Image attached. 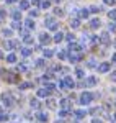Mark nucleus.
Wrapping results in <instances>:
<instances>
[{
    "label": "nucleus",
    "instance_id": "44",
    "mask_svg": "<svg viewBox=\"0 0 116 123\" xmlns=\"http://www.w3.org/2000/svg\"><path fill=\"white\" fill-rule=\"evenodd\" d=\"M92 123H103V122H101L100 118H93V120H92Z\"/></svg>",
    "mask_w": 116,
    "mask_h": 123
},
{
    "label": "nucleus",
    "instance_id": "31",
    "mask_svg": "<svg viewBox=\"0 0 116 123\" xmlns=\"http://www.w3.org/2000/svg\"><path fill=\"white\" fill-rule=\"evenodd\" d=\"M100 7H97V5H93V7H90V12H92V13H98V12H100Z\"/></svg>",
    "mask_w": 116,
    "mask_h": 123
},
{
    "label": "nucleus",
    "instance_id": "28",
    "mask_svg": "<svg viewBox=\"0 0 116 123\" xmlns=\"http://www.w3.org/2000/svg\"><path fill=\"white\" fill-rule=\"evenodd\" d=\"M11 17H13V18H15V20H20V18H21V13L15 10V12H11Z\"/></svg>",
    "mask_w": 116,
    "mask_h": 123
},
{
    "label": "nucleus",
    "instance_id": "5",
    "mask_svg": "<svg viewBox=\"0 0 116 123\" xmlns=\"http://www.w3.org/2000/svg\"><path fill=\"white\" fill-rule=\"evenodd\" d=\"M110 41H111V38H110V33H101L100 35V43H103V44H110Z\"/></svg>",
    "mask_w": 116,
    "mask_h": 123
},
{
    "label": "nucleus",
    "instance_id": "9",
    "mask_svg": "<svg viewBox=\"0 0 116 123\" xmlns=\"http://www.w3.org/2000/svg\"><path fill=\"white\" fill-rule=\"evenodd\" d=\"M49 94H51V90H49V89H46V87L38 90V97H48Z\"/></svg>",
    "mask_w": 116,
    "mask_h": 123
},
{
    "label": "nucleus",
    "instance_id": "39",
    "mask_svg": "<svg viewBox=\"0 0 116 123\" xmlns=\"http://www.w3.org/2000/svg\"><path fill=\"white\" fill-rule=\"evenodd\" d=\"M103 2H105L106 5H115L116 3V0H103Z\"/></svg>",
    "mask_w": 116,
    "mask_h": 123
},
{
    "label": "nucleus",
    "instance_id": "4",
    "mask_svg": "<svg viewBox=\"0 0 116 123\" xmlns=\"http://www.w3.org/2000/svg\"><path fill=\"white\" fill-rule=\"evenodd\" d=\"M83 85H85V87H93V85H97V77L95 76L87 77V80L83 82Z\"/></svg>",
    "mask_w": 116,
    "mask_h": 123
},
{
    "label": "nucleus",
    "instance_id": "33",
    "mask_svg": "<svg viewBox=\"0 0 116 123\" xmlns=\"http://www.w3.org/2000/svg\"><path fill=\"white\" fill-rule=\"evenodd\" d=\"M52 54H54V51H51V49H44V56H46V57H51Z\"/></svg>",
    "mask_w": 116,
    "mask_h": 123
},
{
    "label": "nucleus",
    "instance_id": "15",
    "mask_svg": "<svg viewBox=\"0 0 116 123\" xmlns=\"http://www.w3.org/2000/svg\"><path fill=\"white\" fill-rule=\"evenodd\" d=\"M62 39H64V33H61V31H59V33H56V36H54V41H56V43H61Z\"/></svg>",
    "mask_w": 116,
    "mask_h": 123
},
{
    "label": "nucleus",
    "instance_id": "24",
    "mask_svg": "<svg viewBox=\"0 0 116 123\" xmlns=\"http://www.w3.org/2000/svg\"><path fill=\"white\" fill-rule=\"evenodd\" d=\"M29 87H31L29 82H23V84H20V89H21V90H26V89H29Z\"/></svg>",
    "mask_w": 116,
    "mask_h": 123
},
{
    "label": "nucleus",
    "instance_id": "8",
    "mask_svg": "<svg viewBox=\"0 0 116 123\" xmlns=\"http://www.w3.org/2000/svg\"><path fill=\"white\" fill-rule=\"evenodd\" d=\"M39 39H41V43H43V44H48V43H51V36H49L48 33H43Z\"/></svg>",
    "mask_w": 116,
    "mask_h": 123
},
{
    "label": "nucleus",
    "instance_id": "10",
    "mask_svg": "<svg viewBox=\"0 0 116 123\" xmlns=\"http://www.w3.org/2000/svg\"><path fill=\"white\" fill-rule=\"evenodd\" d=\"M88 15H90V10H87V8H82L78 12V17L80 18H88Z\"/></svg>",
    "mask_w": 116,
    "mask_h": 123
},
{
    "label": "nucleus",
    "instance_id": "45",
    "mask_svg": "<svg viewBox=\"0 0 116 123\" xmlns=\"http://www.w3.org/2000/svg\"><path fill=\"white\" fill-rule=\"evenodd\" d=\"M111 62H116V53L113 54V56H111Z\"/></svg>",
    "mask_w": 116,
    "mask_h": 123
},
{
    "label": "nucleus",
    "instance_id": "51",
    "mask_svg": "<svg viewBox=\"0 0 116 123\" xmlns=\"http://www.w3.org/2000/svg\"><path fill=\"white\" fill-rule=\"evenodd\" d=\"M0 112H2V108H0Z\"/></svg>",
    "mask_w": 116,
    "mask_h": 123
},
{
    "label": "nucleus",
    "instance_id": "35",
    "mask_svg": "<svg viewBox=\"0 0 116 123\" xmlns=\"http://www.w3.org/2000/svg\"><path fill=\"white\" fill-rule=\"evenodd\" d=\"M54 13H56V15H59V17H62V15H64V12H62L61 8H56V10H54Z\"/></svg>",
    "mask_w": 116,
    "mask_h": 123
},
{
    "label": "nucleus",
    "instance_id": "19",
    "mask_svg": "<svg viewBox=\"0 0 116 123\" xmlns=\"http://www.w3.org/2000/svg\"><path fill=\"white\" fill-rule=\"evenodd\" d=\"M28 7H29V3L26 2V0H21V2H20V8L21 10H26Z\"/></svg>",
    "mask_w": 116,
    "mask_h": 123
},
{
    "label": "nucleus",
    "instance_id": "48",
    "mask_svg": "<svg viewBox=\"0 0 116 123\" xmlns=\"http://www.w3.org/2000/svg\"><path fill=\"white\" fill-rule=\"evenodd\" d=\"M0 59H2V51H0Z\"/></svg>",
    "mask_w": 116,
    "mask_h": 123
},
{
    "label": "nucleus",
    "instance_id": "27",
    "mask_svg": "<svg viewBox=\"0 0 116 123\" xmlns=\"http://www.w3.org/2000/svg\"><path fill=\"white\" fill-rule=\"evenodd\" d=\"M21 54H23V56H29V54H31V49H29V48H23V49H21Z\"/></svg>",
    "mask_w": 116,
    "mask_h": 123
},
{
    "label": "nucleus",
    "instance_id": "49",
    "mask_svg": "<svg viewBox=\"0 0 116 123\" xmlns=\"http://www.w3.org/2000/svg\"><path fill=\"white\" fill-rule=\"evenodd\" d=\"M113 120H116V115H115V117H113Z\"/></svg>",
    "mask_w": 116,
    "mask_h": 123
},
{
    "label": "nucleus",
    "instance_id": "26",
    "mask_svg": "<svg viewBox=\"0 0 116 123\" xmlns=\"http://www.w3.org/2000/svg\"><path fill=\"white\" fill-rule=\"evenodd\" d=\"M49 5H51L49 0H43V2H41V8H49Z\"/></svg>",
    "mask_w": 116,
    "mask_h": 123
},
{
    "label": "nucleus",
    "instance_id": "50",
    "mask_svg": "<svg viewBox=\"0 0 116 123\" xmlns=\"http://www.w3.org/2000/svg\"><path fill=\"white\" fill-rule=\"evenodd\" d=\"M54 2H61V0H54Z\"/></svg>",
    "mask_w": 116,
    "mask_h": 123
},
{
    "label": "nucleus",
    "instance_id": "42",
    "mask_svg": "<svg viewBox=\"0 0 116 123\" xmlns=\"http://www.w3.org/2000/svg\"><path fill=\"white\" fill-rule=\"evenodd\" d=\"M59 57H61V59H66V53H64V51H59Z\"/></svg>",
    "mask_w": 116,
    "mask_h": 123
},
{
    "label": "nucleus",
    "instance_id": "29",
    "mask_svg": "<svg viewBox=\"0 0 116 123\" xmlns=\"http://www.w3.org/2000/svg\"><path fill=\"white\" fill-rule=\"evenodd\" d=\"M7 61H8V62H15V61H17V56H15V54H8V56H7Z\"/></svg>",
    "mask_w": 116,
    "mask_h": 123
},
{
    "label": "nucleus",
    "instance_id": "20",
    "mask_svg": "<svg viewBox=\"0 0 116 123\" xmlns=\"http://www.w3.org/2000/svg\"><path fill=\"white\" fill-rule=\"evenodd\" d=\"M70 26H72V28H78V26H80V21H78L77 18H74L70 21Z\"/></svg>",
    "mask_w": 116,
    "mask_h": 123
},
{
    "label": "nucleus",
    "instance_id": "37",
    "mask_svg": "<svg viewBox=\"0 0 116 123\" xmlns=\"http://www.w3.org/2000/svg\"><path fill=\"white\" fill-rule=\"evenodd\" d=\"M110 31L116 33V25H115V23H110Z\"/></svg>",
    "mask_w": 116,
    "mask_h": 123
},
{
    "label": "nucleus",
    "instance_id": "18",
    "mask_svg": "<svg viewBox=\"0 0 116 123\" xmlns=\"http://www.w3.org/2000/svg\"><path fill=\"white\" fill-rule=\"evenodd\" d=\"M48 108H51V110H54V108H56V100L49 98V100H48Z\"/></svg>",
    "mask_w": 116,
    "mask_h": 123
},
{
    "label": "nucleus",
    "instance_id": "17",
    "mask_svg": "<svg viewBox=\"0 0 116 123\" xmlns=\"http://www.w3.org/2000/svg\"><path fill=\"white\" fill-rule=\"evenodd\" d=\"M23 41H25L26 44H33V36H29V35H25V36H23Z\"/></svg>",
    "mask_w": 116,
    "mask_h": 123
},
{
    "label": "nucleus",
    "instance_id": "41",
    "mask_svg": "<svg viewBox=\"0 0 116 123\" xmlns=\"http://www.w3.org/2000/svg\"><path fill=\"white\" fill-rule=\"evenodd\" d=\"M3 35H5V36H10V35H11V30H3Z\"/></svg>",
    "mask_w": 116,
    "mask_h": 123
},
{
    "label": "nucleus",
    "instance_id": "16",
    "mask_svg": "<svg viewBox=\"0 0 116 123\" xmlns=\"http://www.w3.org/2000/svg\"><path fill=\"white\" fill-rule=\"evenodd\" d=\"M36 118H38L39 122H43V123L48 122V115H44V113H38V115H36Z\"/></svg>",
    "mask_w": 116,
    "mask_h": 123
},
{
    "label": "nucleus",
    "instance_id": "40",
    "mask_svg": "<svg viewBox=\"0 0 116 123\" xmlns=\"http://www.w3.org/2000/svg\"><path fill=\"white\" fill-rule=\"evenodd\" d=\"M29 17H31V18H33V17H38V12H36V10H31V12H29Z\"/></svg>",
    "mask_w": 116,
    "mask_h": 123
},
{
    "label": "nucleus",
    "instance_id": "3",
    "mask_svg": "<svg viewBox=\"0 0 116 123\" xmlns=\"http://www.w3.org/2000/svg\"><path fill=\"white\" fill-rule=\"evenodd\" d=\"M2 100H3V105L5 107H11L13 105V97L10 94H3L2 95Z\"/></svg>",
    "mask_w": 116,
    "mask_h": 123
},
{
    "label": "nucleus",
    "instance_id": "32",
    "mask_svg": "<svg viewBox=\"0 0 116 123\" xmlns=\"http://www.w3.org/2000/svg\"><path fill=\"white\" fill-rule=\"evenodd\" d=\"M26 26H28L29 30H31V28H34V23H33V20H31V18L26 20Z\"/></svg>",
    "mask_w": 116,
    "mask_h": 123
},
{
    "label": "nucleus",
    "instance_id": "11",
    "mask_svg": "<svg viewBox=\"0 0 116 123\" xmlns=\"http://www.w3.org/2000/svg\"><path fill=\"white\" fill-rule=\"evenodd\" d=\"M100 25H101V21H100L98 18H93L92 21H90V26H92L93 30H95V28H100Z\"/></svg>",
    "mask_w": 116,
    "mask_h": 123
},
{
    "label": "nucleus",
    "instance_id": "25",
    "mask_svg": "<svg viewBox=\"0 0 116 123\" xmlns=\"http://www.w3.org/2000/svg\"><path fill=\"white\" fill-rule=\"evenodd\" d=\"M108 17H110V20H115V21H116V10H110Z\"/></svg>",
    "mask_w": 116,
    "mask_h": 123
},
{
    "label": "nucleus",
    "instance_id": "36",
    "mask_svg": "<svg viewBox=\"0 0 116 123\" xmlns=\"http://www.w3.org/2000/svg\"><path fill=\"white\" fill-rule=\"evenodd\" d=\"M36 66H38V67H43V66H44V59H39V61H36Z\"/></svg>",
    "mask_w": 116,
    "mask_h": 123
},
{
    "label": "nucleus",
    "instance_id": "2",
    "mask_svg": "<svg viewBox=\"0 0 116 123\" xmlns=\"http://www.w3.org/2000/svg\"><path fill=\"white\" fill-rule=\"evenodd\" d=\"M0 74H3V79L7 82H18V76L11 74V72H5V71H0Z\"/></svg>",
    "mask_w": 116,
    "mask_h": 123
},
{
    "label": "nucleus",
    "instance_id": "34",
    "mask_svg": "<svg viewBox=\"0 0 116 123\" xmlns=\"http://www.w3.org/2000/svg\"><path fill=\"white\" fill-rule=\"evenodd\" d=\"M13 28H17V30L21 28V23H20L18 20H15V21H13Z\"/></svg>",
    "mask_w": 116,
    "mask_h": 123
},
{
    "label": "nucleus",
    "instance_id": "7",
    "mask_svg": "<svg viewBox=\"0 0 116 123\" xmlns=\"http://www.w3.org/2000/svg\"><path fill=\"white\" fill-rule=\"evenodd\" d=\"M110 67H111L110 62H101V64L98 66V72H108V71H110Z\"/></svg>",
    "mask_w": 116,
    "mask_h": 123
},
{
    "label": "nucleus",
    "instance_id": "22",
    "mask_svg": "<svg viewBox=\"0 0 116 123\" xmlns=\"http://www.w3.org/2000/svg\"><path fill=\"white\" fill-rule=\"evenodd\" d=\"M75 74H77V77H80V79H83V77H85L83 69H77V71H75Z\"/></svg>",
    "mask_w": 116,
    "mask_h": 123
},
{
    "label": "nucleus",
    "instance_id": "12",
    "mask_svg": "<svg viewBox=\"0 0 116 123\" xmlns=\"http://www.w3.org/2000/svg\"><path fill=\"white\" fill-rule=\"evenodd\" d=\"M69 51H82V46H78L77 43H70V46H69Z\"/></svg>",
    "mask_w": 116,
    "mask_h": 123
},
{
    "label": "nucleus",
    "instance_id": "38",
    "mask_svg": "<svg viewBox=\"0 0 116 123\" xmlns=\"http://www.w3.org/2000/svg\"><path fill=\"white\" fill-rule=\"evenodd\" d=\"M8 118V115H5V113H0V122H5Z\"/></svg>",
    "mask_w": 116,
    "mask_h": 123
},
{
    "label": "nucleus",
    "instance_id": "43",
    "mask_svg": "<svg viewBox=\"0 0 116 123\" xmlns=\"http://www.w3.org/2000/svg\"><path fill=\"white\" fill-rule=\"evenodd\" d=\"M111 80L116 82V71H115V72H111Z\"/></svg>",
    "mask_w": 116,
    "mask_h": 123
},
{
    "label": "nucleus",
    "instance_id": "14",
    "mask_svg": "<svg viewBox=\"0 0 116 123\" xmlns=\"http://www.w3.org/2000/svg\"><path fill=\"white\" fill-rule=\"evenodd\" d=\"M85 115H87V112H85V110H77V112H75V118H77V120H80V118H83Z\"/></svg>",
    "mask_w": 116,
    "mask_h": 123
},
{
    "label": "nucleus",
    "instance_id": "23",
    "mask_svg": "<svg viewBox=\"0 0 116 123\" xmlns=\"http://www.w3.org/2000/svg\"><path fill=\"white\" fill-rule=\"evenodd\" d=\"M31 107H33V108H39V107H41V104H39L36 98H33V100H31Z\"/></svg>",
    "mask_w": 116,
    "mask_h": 123
},
{
    "label": "nucleus",
    "instance_id": "47",
    "mask_svg": "<svg viewBox=\"0 0 116 123\" xmlns=\"http://www.w3.org/2000/svg\"><path fill=\"white\" fill-rule=\"evenodd\" d=\"M13 2H17V0H7V3H13Z\"/></svg>",
    "mask_w": 116,
    "mask_h": 123
},
{
    "label": "nucleus",
    "instance_id": "21",
    "mask_svg": "<svg viewBox=\"0 0 116 123\" xmlns=\"http://www.w3.org/2000/svg\"><path fill=\"white\" fill-rule=\"evenodd\" d=\"M66 39H67L69 43H72V41H75V36H74V33H69V35H64Z\"/></svg>",
    "mask_w": 116,
    "mask_h": 123
},
{
    "label": "nucleus",
    "instance_id": "46",
    "mask_svg": "<svg viewBox=\"0 0 116 123\" xmlns=\"http://www.w3.org/2000/svg\"><path fill=\"white\" fill-rule=\"evenodd\" d=\"M0 17H5V12H3V8H0Z\"/></svg>",
    "mask_w": 116,
    "mask_h": 123
},
{
    "label": "nucleus",
    "instance_id": "1",
    "mask_svg": "<svg viewBox=\"0 0 116 123\" xmlns=\"http://www.w3.org/2000/svg\"><path fill=\"white\" fill-rule=\"evenodd\" d=\"M92 100H93V94H90V92H83L80 95V104L82 105H88Z\"/></svg>",
    "mask_w": 116,
    "mask_h": 123
},
{
    "label": "nucleus",
    "instance_id": "6",
    "mask_svg": "<svg viewBox=\"0 0 116 123\" xmlns=\"http://www.w3.org/2000/svg\"><path fill=\"white\" fill-rule=\"evenodd\" d=\"M64 84H66L67 89H74V87H75V82L72 80V77H69V76L64 77Z\"/></svg>",
    "mask_w": 116,
    "mask_h": 123
},
{
    "label": "nucleus",
    "instance_id": "30",
    "mask_svg": "<svg viewBox=\"0 0 116 123\" xmlns=\"http://www.w3.org/2000/svg\"><path fill=\"white\" fill-rule=\"evenodd\" d=\"M67 115H69V110H61V112H59V117H61V118H66Z\"/></svg>",
    "mask_w": 116,
    "mask_h": 123
},
{
    "label": "nucleus",
    "instance_id": "52",
    "mask_svg": "<svg viewBox=\"0 0 116 123\" xmlns=\"http://www.w3.org/2000/svg\"><path fill=\"white\" fill-rule=\"evenodd\" d=\"M57 123H59V122H57Z\"/></svg>",
    "mask_w": 116,
    "mask_h": 123
},
{
    "label": "nucleus",
    "instance_id": "13",
    "mask_svg": "<svg viewBox=\"0 0 116 123\" xmlns=\"http://www.w3.org/2000/svg\"><path fill=\"white\" fill-rule=\"evenodd\" d=\"M61 107H62L64 110H69V108H70V102H69L67 98H64V100H61Z\"/></svg>",
    "mask_w": 116,
    "mask_h": 123
}]
</instances>
